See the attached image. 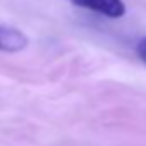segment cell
I'll list each match as a JSON object with an SVG mask.
<instances>
[{
  "label": "cell",
  "mask_w": 146,
  "mask_h": 146,
  "mask_svg": "<svg viewBox=\"0 0 146 146\" xmlns=\"http://www.w3.org/2000/svg\"><path fill=\"white\" fill-rule=\"evenodd\" d=\"M70 2L78 7H83L86 11H91L110 19H119L127 12L124 0H70Z\"/></svg>",
  "instance_id": "cell-1"
},
{
  "label": "cell",
  "mask_w": 146,
  "mask_h": 146,
  "mask_svg": "<svg viewBox=\"0 0 146 146\" xmlns=\"http://www.w3.org/2000/svg\"><path fill=\"white\" fill-rule=\"evenodd\" d=\"M28 45H29V38L24 31L0 24V52L17 53L26 50Z\"/></svg>",
  "instance_id": "cell-2"
},
{
  "label": "cell",
  "mask_w": 146,
  "mask_h": 146,
  "mask_svg": "<svg viewBox=\"0 0 146 146\" xmlns=\"http://www.w3.org/2000/svg\"><path fill=\"white\" fill-rule=\"evenodd\" d=\"M136 53H137V57L146 64V38H143V40L137 41V45H136Z\"/></svg>",
  "instance_id": "cell-3"
}]
</instances>
